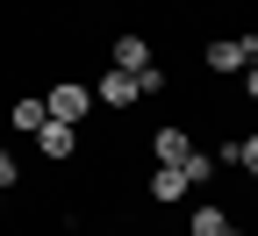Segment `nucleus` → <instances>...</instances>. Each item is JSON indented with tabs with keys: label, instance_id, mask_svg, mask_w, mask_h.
<instances>
[{
	"label": "nucleus",
	"instance_id": "f257e3e1",
	"mask_svg": "<svg viewBox=\"0 0 258 236\" xmlns=\"http://www.w3.org/2000/svg\"><path fill=\"white\" fill-rule=\"evenodd\" d=\"M43 115L79 129V122L93 115V86H86V79H57V86H50V100H43Z\"/></svg>",
	"mask_w": 258,
	"mask_h": 236
},
{
	"label": "nucleus",
	"instance_id": "f03ea898",
	"mask_svg": "<svg viewBox=\"0 0 258 236\" xmlns=\"http://www.w3.org/2000/svg\"><path fill=\"white\" fill-rule=\"evenodd\" d=\"M251 57H258V36H222V43H208V72L230 79V72H244Z\"/></svg>",
	"mask_w": 258,
	"mask_h": 236
},
{
	"label": "nucleus",
	"instance_id": "7ed1b4c3",
	"mask_svg": "<svg viewBox=\"0 0 258 236\" xmlns=\"http://www.w3.org/2000/svg\"><path fill=\"white\" fill-rule=\"evenodd\" d=\"M93 100H101V108H115V115H122V108H137V100H144V93H137V72H115V64H101V86H93Z\"/></svg>",
	"mask_w": 258,
	"mask_h": 236
},
{
	"label": "nucleus",
	"instance_id": "20e7f679",
	"mask_svg": "<svg viewBox=\"0 0 258 236\" xmlns=\"http://www.w3.org/2000/svg\"><path fill=\"white\" fill-rule=\"evenodd\" d=\"M36 150H43L50 165H72V158H79V129H72V122H43V129H36Z\"/></svg>",
	"mask_w": 258,
	"mask_h": 236
},
{
	"label": "nucleus",
	"instance_id": "39448f33",
	"mask_svg": "<svg viewBox=\"0 0 258 236\" xmlns=\"http://www.w3.org/2000/svg\"><path fill=\"white\" fill-rule=\"evenodd\" d=\"M108 64H115V72H151L158 57H151V43L137 36V29H129V36H115V43H108Z\"/></svg>",
	"mask_w": 258,
	"mask_h": 236
},
{
	"label": "nucleus",
	"instance_id": "423d86ee",
	"mask_svg": "<svg viewBox=\"0 0 258 236\" xmlns=\"http://www.w3.org/2000/svg\"><path fill=\"white\" fill-rule=\"evenodd\" d=\"M186 150H194V136L179 122H158V136H151V165H186Z\"/></svg>",
	"mask_w": 258,
	"mask_h": 236
},
{
	"label": "nucleus",
	"instance_id": "0eeeda50",
	"mask_svg": "<svg viewBox=\"0 0 258 236\" xmlns=\"http://www.w3.org/2000/svg\"><path fill=\"white\" fill-rule=\"evenodd\" d=\"M186 236H244V229H237L230 208H215V200H208V208H194V215H186Z\"/></svg>",
	"mask_w": 258,
	"mask_h": 236
},
{
	"label": "nucleus",
	"instance_id": "6e6552de",
	"mask_svg": "<svg viewBox=\"0 0 258 236\" xmlns=\"http://www.w3.org/2000/svg\"><path fill=\"white\" fill-rule=\"evenodd\" d=\"M144 193L158 200V208H172V200L186 193V172H179V165H151V179H144Z\"/></svg>",
	"mask_w": 258,
	"mask_h": 236
},
{
	"label": "nucleus",
	"instance_id": "1a4fd4ad",
	"mask_svg": "<svg viewBox=\"0 0 258 236\" xmlns=\"http://www.w3.org/2000/svg\"><path fill=\"white\" fill-rule=\"evenodd\" d=\"M43 122H50V115H43V100H29V93H22L15 108H8V129H15V136H36Z\"/></svg>",
	"mask_w": 258,
	"mask_h": 236
},
{
	"label": "nucleus",
	"instance_id": "9d476101",
	"mask_svg": "<svg viewBox=\"0 0 258 236\" xmlns=\"http://www.w3.org/2000/svg\"><path fill=\"white\" fill-rule=\"evenodd\" d=\"M179 172H186V186H208V179H215V158H208V150H186Z\"/></svg>",
	"mask_w": 258,
	"mask_h": 236
},
{
	"label": "nucleus",
	"instance_id": "9b49d317",
	"mask_svg": "<svg viewBox=\"0 0 258 236\" xmlns=\"http://www.w3.org/2000/svg\"><path fill=\"white\" fill-rule=\"evenodd\" d=\"M15 179H22V165H15V150H0V193H8Z\"/></svg>",
	"mask_w": 258,
	"mask_h": 236
},
{
	"label": "nucleus",
	"instance_id": "f8f14e48",
	"mask_svg": "<svg viewBox=\"0 0 258 236\" xmlns=\"http://www.w3.org/2000/svg\"><path fill=\"white\" fill-rule=\"evenodd\" d=\"M237 165H244L251 179H258V136H244V158H237Z\"/></svg>",
	"mask_w": 258,
	"mask_h": 236
},
{
	"label": "nucleus",
	"instance_id": "ddd939ff",
	"mask_svg": "<svg viewBox=\"0 0 258 236\" xmlns=\"http://www.w3.org/2000/svg\"><path fill=\"white\" fill-rule=\"evenodd\" d=\"M244 100H258V57L244 64Z\"/></svg>",
	"mask_w": 258,
	"mask_h": 236
},
{
	"label": "nucleus",
	"instance_id": "4468645a",
	"mask_svg": "<svg viewBox=\"0 0 258 236\" xmlns=\"http://www.w3.org/2000/svg\"><path fill=\"white\" fill-rule=\"evenodd\" d=\"M101 236H122V229H101Z\"/></svg>",
	"mask_w": 258,
	"mask_h": 236
},
{
	"label": "nucleus",
	"instance_id": "2eb2a0df",
	"mask_svg": "<svg viewBox=\"0 0 258 236\" xmlns=\"http://www.w3.org/2000/svg\"><path fill=\"white\" fill-rule=\"evenodd\" d=\"M0 208H8V193H0Z\"/></svg>",
	"mask_w": 258,
	"mask_h": 236
}]
</instances>
